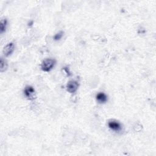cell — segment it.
<instances>
[{
    "label": "cell",
    "mask_w": 156,
    "mask_h": 156,
    "mask_svg": "<svg viewBox=\"0 0 156 156\" xmlns=\"http://www.w3.org/2000/svg\"><path fill=\"white\" fill-rule=\"evenodd\" d=\"M14 49H15V46L13 43H10L9 44H8L4 48V49H3L4 55L6 57H8V56H11L12 54V53L14 52Z\"/></svg>",
    "instance_id": "5b68a950"
},
{
    "label": "cell",
    "mask_w": 156,
    "mask_h": 156,
    "mask_svg": "<svg viewBox=\"0 0 156 156\" xmlns=\"http://www.w3.org/2000/svg\"><path fill=\"white\" fill-rule=\"evenodd\" d=\"M56 64V60L53 59H46L41 64V69L45 72L51 71Z\"/></svg>",
    "instance_id": "6da1fadb"
},
{
    "label": "cell",
    "mask_w": 156,
    "mask_h": 156,
    "mask_svg": "<svg viewBox=\"0 0 156 156\" xmlns=\"http://www.w3.org/2000/svg\"><path fill=\"white\" fill-rule=\"evenodd\" d=\"M63 34V32H60L57 33V34H56V35L54 36V40H60V39L62 37Z\"/></svg>",
    "instance_id": "9c48e42d"
},
{
    "label": "cell",
    "mask_w": 156,
    "mask_h": 156,
    "mask_svg": "<svg viewBox=\"0 0 156 156\" xmlns=\"http://www.w3.org/2000/svg\"><path fill=\"white\" fill-rule=\"evenodd\" d=\"M0 63H1V72L5 71L7 70V68H8L7 62L3 58H2L1 59V62H0Z\"/></svg>",
    "instance_id": "ba28073f"
},
{
    "label": "cell",
    "mask_w": 156,
    "mask_h": 156,
    "mask_svg": "<svg viewBox=\"0 0 156 156\" xmlns=\"http://www.w3.org/2000/svg\"><path fill=\"white\" fill-rule=\"evenodd\" d=\"M7 25V20L3 19L1 21V25H0V29H1V33L3 34L4 32L6 31Z\"/></svg>",
    "instance_id": "52a82bcc"
},
{
    "label": "cell",
    "mask_w": 156,
    "mask_h": 156,
    "mask_svg": "<svg viewBox=\"0 0 156 156\" xmlns=\"http://www.w3.org/2000/svg\"><path fill=\"white\" fill-rule=\"evenodd\" d=\"M24 94L29 100H33L36 98V91L32 86H26L24 90Z\"/></svg>",
    "instance_id": "7a4b0ae2"
},
{
    "label": "cell",
    "mask_w": 156,
    "mask_h": 156,
    "mask_svg": "<svg viewBox=\"0 0 156 156\" xmlns=\"http://www.w3.org/2000/svg\"><path fill=\"white\" fill-rule=\"evenodd\" d=\"M79 87V84L75 81H70L66 84V90L70 93H75Z\"/></svg>",
    "instance_id": "3957f363"
},
{
    "label": "cell",
    "mask_w": 156,
    "mask_h": 156,
    "mask_svg": "<svg viewBox=\"0 0 156 156\" xmlns=\"http://www.w3.org/2000/svg\"><path fill=\"white\" fill-rule=\"evenodd\" d=\"M96 98L100 103H104L107 101V97L103 92L98 93L96 96Z\"/></svg>",
    "instance_id": "8992f818"
},
{
    "label": "cell",
    "mask_w": 156,
    "mask_h": 156,
    "mask_svg": "<svg viewBox=\"0 0 156 156\" xmlns=\"http://www.w3.org/2000/svg\"><path fill=\"white\" fill-rule=\"evenodd\" d=\"M108 126L110 129L115 131L119 132L121 130V124L116 121V120H110L108 122Z\"/></svg>",
    "instance_id": "277c9868"
}]
</instances>
